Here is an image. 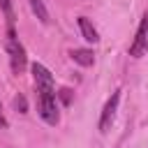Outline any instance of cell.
I'll return each mask as SVG.
<instances>
[{
    "label": "cell",
    "instance_id": "obj_1",
    "mask_svg": "<svg viewBox=\"0 0 148 148\" xmlns=\"http://www.w3.org/2000/svg\"><path fill=\"white\" fill-rule=\"evenodd\" d=\"M7 51H9L12 72H14V74H23V69H25V49H23V44L16 39L12 25H9V30H7Z\"/></svg>",
    "mask_w": 148,
    "mask_h": 148
},
{
    "label": "cell",
    "instance_id": "obj_2",
    "mask_svg": "<svg viewBox=\"0 0 148 148\" xmlns=\"http://www.w3.org/2000/svg\"><path fill=\"white\" fill-rule=\"evenodd\" d=\"M37 92H39V116L44 118V123L58 125L60 113H58V104H56V92L53 90H37Z\"/></svg>",
    "mask_w": 148,
    "mask_h": 148
},
{
    "label": "cell",
    "instance_id": "obj_3",
    "mask_svg": "<svg viewBox=\"0 0 148 148\" xmlns=\"http://www.w3.org/2000/svg\"><path fill=\"white\" fill-rule=\"evenodd\" d=\"M146 53H148V14H143V18L139 23V30H136V37L130 44V56L132 58H141Z\"/></svg>",
    "mask_w": 148,
    "mask_h": 148
},
{
    "label": "cell",
    "instance_id": "obj_4",
    "mask_svg": "<svg viewBox=\"0 0 148 148\" xmlns=\"http://www.w3.org/2000/svg\"><path fill=\"white\" fill-rule=\"evenodd\" d=\"M118 102H120V90H116V92L109 97V102L104 104V109H102V116H99V132H102V134L109 132V127H111V123H113V116H116V111H118Z\"/></svg>",
    "mask_w": 148,
    "mask_h": 148
},
{
    "label": "cell",
    "instance_id": "obj_5",
    "mask_svg": "<svg viewBox=\"0 0 148 148\" xmlns=\"http://www.w3.org/2000/svg\"><path fill=\"white\" fill-rule=\"evenodd\" d=\"M32 76H35L37 90H53V76H51V72L42 62H35L32 65Z\"/></svg>",
    "mask_w": 148,
    "mask_h": 148
},
{
    "label": "cell",
    "instance_id": "obj_6",
    "mask_svg": "<svg viewBox=\"0 0 148 148\" xmlns=\"http://www.w3.org/2000/svg\"><path fill=\"white\" fill-rule=\"evenodd\" d=\"M79 28H81V35H83V39H86V42H92V44H97V42H99V35H97L95 25H92L86 16H79Z\"/></svg>",
    "mask_w": 148,
    "mask_h": 148
},
{
    "label": "cell",
    "instance_id": "obj_7",
    "mask_svg": "<svg viewBox=\"0 0 148 148\" xmlns=\"http://www.w3.org/2000/svg\"><path fill=\"white\" fill-rule=\"evenodd\" d=\"M69 56H72V60H74V62H79L81 67H90V65L95 62V56H92V51H90V49H74Z\"/></svg>",
    "mask_w": 148,
    "mask_h": 148
},
{
    "label": "cell",
    "instance_id": "obj_8",
    "mask_svg": "<svg viewBox=\"0 0 148 148\" xmlns=\"http://www.w3.org/2000/svg\"><path fill=\"white\" fill-rule=\"evenodd\" d=\"M30 9H32V14H35L42 23H49V12H46V7H44L42 0H30Z\"/></svg>",
    "mask_w": 148,
    "mask_h": 148
},
{
    "label": "cell",
    "instance_id": "obj_9",
    "mask_svg": "<svg viewBox=\"0 0 148 148\" xmlns=\"http://www.w3.org/2000/svg\"><path fill=\"white\" fill-rule=\"evenodd\" d=\"M0 9H2L5 16H7V23L14 25V7H12V0H0Z\"/></svg>",
    "mask_w": 148,
    "mask_h": 148
},
{
    "label": "cell",
    "instance_id": "obj_10",
    "mask_svg": "<svg viewBox=\"0 0 148 148\" xmlns=\"http://www.w3.org/2000/svg\"><path fill=\"white\" fill-rule=\"evenodd\" d=\"M14 109H16L18 113H25V111H28V99H25L23 95H16V97H14Z\"/></svg>",
    "mask_w": 148,
    "mask_h": 148
},
{
    "label": "cell",
    "instance_id": "obj_11",
    "mask_svg": "<svg viewBox=\"0 0 148 148\" xmlns=\"http://www.w3.org/2000/svg\"><path fill=\"white\" fill-rule=\"evenodd\" d=\"M58 97H60V102H62L65 106H69V104H72V90H69V88H60Z\"/></svg>",
    "mask_w": 148,
    "mask_h": 148
},
{
    "label": "cell",
    "instance_id": "obj_12",
    "mask_svg": "<svg viewBox=\"0 0 148 148\" xmlns=\"http://www.w3.org/2000/svg\"><path fill=\"white\" fill-rule=\"evenodd\" d=\"M0 125H5V118H2V109H0Z\"/></svg>",
    "mask_w": 148,
    "mask_h": 148
}]
</instances>
